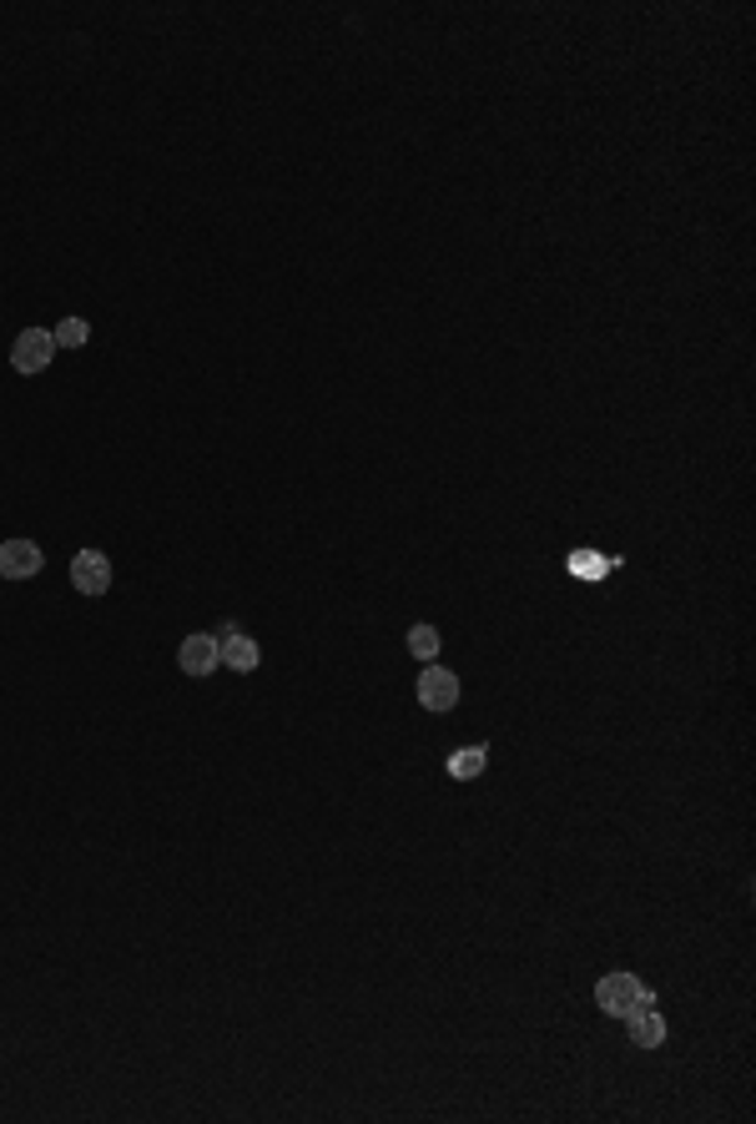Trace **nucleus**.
Listing matches in <instances>:
<instances>
[{"label":"nucleus","mask_w":756,"mask_h":1124,"mask_svg":"<svg viewBox=\"0 0 756 1124\" xmlns=\"http://www.w3.org/2000/svg\"><path fill=\"white\" fill-rule=\"evenodd\" d=\"M595 1004H600V1014L626 1019V1014H636V1008L655 1004V989L651 983H640L636 973H605V979L595 983Z\"/></svg>","instance_id":"f257e3e1"},{"label":"nucleus","mask_w":756,"mask_h":1124,"mask_svg":"<svg viewBox=\"0 0 756 1124\" xmlns=\"http://www.w3.org/2000/svg\"><path fill=\"white\" fill-rule=\"evenodd\" d=\"M56 358V339L46 333V328H26V333H15L11 343V364L15 374H46Z\"/></svg>","instance_id":"f03ea898"},{"label":"nucleus","mask_w":756,"mask_h":1124,"mask_svg":"<svg viewBox=\"0 0 756 1124\" xmlns=\"http://www.w3.org/2000/svg\"><path fill=\"white\" fill-rule=\"evenodd\" d=\"M418 707L424 711H454L459 707V676L449 666H424L418 676Z\"/></svg>","instance_id":"7ed1b4c3"},{"label":"nucleus","mask_w":756,"mask_h":1124,"mask_svg":"<svg viewBox=\"0 0 756 1124\" xmlns=\"http://www.w3.org/2000/svg\"><path fill=\"white\" fill-rule=\"evenodd\" d=\"M71 585H76L81 595H106V590H111V560H106L102 549H76V555H71Z\"/></svg>","instance_id":"20e7f679"},{"label":"nucleus","mask_w":756,"mask_h":1124,"mask_svg":"<svg viewBox=\"0 0 756 1124\" xmlns=\"http://www.w3.org/2000/svg\"><path fill=\"white\" fill-rule=\"evenodd\" d=\"M40 565H46V555H40L36 540H5L0 545V580H31L40 576Z\"/></svg>","instance_id":"39448f33"},{"label":"nucleus","mask_w":756,"mask_h":1124,"mask_svg":"<svg viewBox=\"0 0 756 1124\" xmlns=\"http://www.w3.org/2000/svg\"><path fill=\"white\" fill-rule=\"evenodd\" d=\"M177 666H182L192 681L212 676V671L222 666V661H217V636H202V630H197V636H187V641L177 646Z\"/></svg>","instance_id":"423d86ee"},{"label":"nucleus","mask_w":756,"mask_h":1124,"mask_svg":"<svg viewBox=\"0 0 756 1124\" xmlns=\"http://www.w3.org/2000/svg\"><path fill=\"white\" fill-rule=\"evenodd\" d=\"M217 661L227 671H237V676H248V671H258L262 651H258V641H252V636L233 630V636H222V641H217Z\"/></svg>","instance_id":"0eeeda50"},{"label":"nucleus","mask_w":756,"mask_h":1124,"mask_svg":"<svg viewBox=\"0 0 756 1124\" xmlns=\"http://www.w3.org/2000/svg\"><path fill=\"white\" fill-rule=\"evenodd\" d=\"M626 1029H630V1044L636 1049H661V1039H665V1019L651 1004L636 1008V1014H626Z\"/></svg>","instance_id":"6e6552de"},{"label":"nucleus","mask_w":756,"mask_h":1124,"mask_svg":"<svg viewBox=\"0 0 756 1124\" xmlns=\"http://www.w3.org/2000/svg\"><path fill=\"white\" fill-rule=\"evenodd\" d=\"M484 767H489V752H484V746H459L454 757H449V777H454V782H474Z\"/></svg>","instance_id":"1a4fd4ad"},{"label":"nucleus","mask_w":756,"mask_h":1124,"mask_svg":"<svg viewBox=\"0 0 756 1124\" xmlns=\"http://www.w3.org/2000/svg\"><path fill=\"white\" fill-rule=\"evenodd\" d=\"M51 339H56V348H81V343L92 339V323H86V318H61V323L51 328Z\"/></svg>","instance_id":"9d476101"},{"label":"nucleus","mask_w":756,"mask_h":1124,"mask_svg":"<svg viewBox=\"0 0 756 1124\" xmlns=\"http://www.w3.org/2000/svg\"><path fill=\"white\" fill-rule=\"evenodd\" d=\"M409 651H414L418 661H434V655H439V630L424 626V620H418V626H409Z\"/></svg>","instance_id":"9b49d317"}]
</instances>
